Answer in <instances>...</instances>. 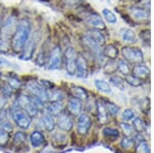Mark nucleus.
Returning a JSON list of instances; mask_svg holds the SVG:
<instances>
[{"label":"nucleus","mask_w":154,"mask_h":153,"mask_svg":"<svg viewBox=\"0 0 154 153\" xmlns=\"http://www.w3.org/2000/svg\"><path fill=\"white\" fill-rule=\"evenodd\" d=\"M29 141H30V144L33 148H38L42 146L45 142V137L44 135L42 134L40 130H34L30 134V137H29Z\"/></svg>","instance_id":"17"},{"label":"nucleus","mask_w":154,"mask_h":153,"mask_svg":"<svg viewBox=\"0 0 154 153\" xmlns=\"http://www.w3.org/2000/svg\"><path fill=\"white\" fill-rule=\"evenodd\" d=\"M11 47V43L4 39L0 38V53H6Z\"/></svg>","instance_id":"44"},{"label":"nucleus","mask_w":154,"mask_h":153,"mask_svg":"<svg viewBox=\"0 0 154 153\" xmlns=\"http://www.w3.org/2000/svg\"><path fill=\"white\" fill-rule=\"evenodd\" d=\"M7 85L11 87L12 90H19L22 86V82L16 76H8L7 77Z\"/></svg>","instance_id":"33"},{"label":"nucleus","mask_w":154,"mask_h":153,"mask_svg":"<svg viewBox=\"0 0 154 153\" xmlns=\"http://www.w3.org/2000/svg\"><path fill=\"white\" fill-rule=\"evenodd\" d=\"M95 85H96L97 90H100V92H102V93H110L111 92H112L110 84H109L107 81L103 80V79H96L95 80Z\"/></svg>","instance_id":"28"},{"label":"nucleus","mask_w":154,"mask_h":153,"mask_svg":"<svg viewBox=\"0 0 154 153\" xmlns=\"http://www.w3.org/2000/svg\"><path fill=\"white\" fill-rule=\"evenodd\" d=\"M35 44H36V42L34 41V36L32 35V33H31L29 40L27 41L23 51H22L21 55H20V59H21V60H24V61L30 60V59L32 58V56H33L34 50H35Z\"/></svg>","instance_id":"11"},{"label":"nucleus","mask_w":154,"mask_h":153,"mask_svg":"<svg viewBox=\"0 0 154 153\" xmlns=\"http://www.w3.org/2000/svg\"><path fill=\"white\" fill-rule=\"evenodd\" d=\"M6 102H7V98L1 93H0V108H3L4 105L6 104Z\"/></svg>","instance_id":"47"},{"label":"nucleus","mask_w":154,"mask_h":153,"mask_svg":"<svg viewBox=\"0 0 154 153\" xmlns=\"http://www.w3.org/2000/svg\"><path fill=\"white\" fill-rule=\"evenodd\" d=\"M86 34L91 37V39H93L94 41L97 43V44H99V45L101 46H103L104 44L106 43V39H105V36L103 35V33L100 31V30H97V29H93V30H89L86 32Z\"/></svg>","instance_id":"22"},{"label":"nucleus","mask_w":154,"mask_h":153,"mask_svg":"<svg viewBox=\"0 0 154 153\" xmlns=\"http://www.w3.org/2000/svg\"><path fill=\"white\" fill-rule=\"evenodd\" d=\"M76 57H77V54L75 53V49L72 47V46H68V47H66L65 53H64V60H65L66 71L70 76L75 75Z\"/></svg>","instance_id":"6"},{"label":"nucleus","mask_w":154,"mask_h":153,"mask_svg":"<svg viewBox=\"0 0 154 153\" xmlns=\"http://www.w3.org/2000/svg\"><path fill=\"white\" fill-rule=\"evenodd\" d=\"M64 99H65V93H63V90H54V88L48 90V102H54V101L63 102Z\"/></svg>","instance_id":"27"},{"label":"nucleus","mask_w":154,"mask_h":153,"mask_svg":"<svg viewBox=\"0 0 154 153\" xmlns=\"http://www.w3.org/2000/svg\"><path fill=\"white\" fill-rule=\"evenodd\" d=\"M11 90L12 88L11 87H9L8 85H5L3 88H2V90H1V93H3L5 97L8 99L9 97H11Z\"/></svg>","instance_id":"46"},{"label":"nucleus","mask_w":154,"mask_h":153,"mask_svg":"<svg viewBox=\"0 0 154 153\" xmlns=\"http://www.w3.org/2000/svg\"><path fill=\"white\" fill-rule=\"evenodd\" d=\"M31 35V24L27 19L17 23V28L11 39V46L14 53H22Z\"/></svg>","instance_id":"1"},{"label":"nucleus","mask_w":154,"mask_h":153,"mask_svg":"<svg viewBox=\"0 0 154 153\" xmlns=\"http://www.w3.org/2000/svg\"><path fill=\"white\" fill-rule=\"evenodd\" d=\"M102 55L106 57V58H108L109 60H116L118 58V49L113 44H108L102 50Z\"/></svg>","instance_id":"24"},{"label":"nucleus","mask_w":154,"mask_h":153,"mask_svg":"<svg viewBox=\"0 0 154 153\" xmlns=\"http://www.w3.org/2000/svg\"><path fill=\"white\" fill-rule=\"evenodd\" d=\"M0 129L6 130L8 133L12 130V125L11 120H9L8 112L5 109H2V111L0 112Z\"/></svg>","instance_id":"21"},{"label":"nucleus","mask_w":154,"mask_h":153,"mask_svg":"<svg viewBox=\"0 0 154 153\" xmlns=\"http://www.w3.org/2000/svg\"><path fill=\"white\" fill-rule=\"evenodd\" d=\"M135 118V112H134L131 109H125L122 112V115H121V119L123 121H130V120H133Z\"/></svg>","instance_id":"40"},{"label":"nucleus","mask_w":154,"mask_h":153,"mask_svg":"<svg viewBox=\"0 0 154 153\" xmlns=\"http://www.w3.org/2000/svg\"><path fill=\"white\" fill-rule=\"evenodd\" d=\"M26 87L31 96L39 98L44 103L48 102V90L44 88L38 81H29L27 82Z\"/></svg>","instance_id":"5"},{"label":"nucleus","mask_w":154,"mask_h":153,"mask_svg":"<svg viewBox=\"0 0 154 153\" xmlns=\"http://www.w3.org/2000/svg\"><path fill=\"white\" fill-rule=\"evenodd\" d=\"M14 140V143H16V144H19V145L24 144V143L27 141V136L24 132H21V130H20V132L16 133Z\"/></svg>","instance_id":"37"},{"label":"nucleus","mask_w":154,"mask_h":153,"mask_svg":"<svg viewBox=\"0 0 154 153\" xmlns=\"http://www.w3.org/2000/svg\"><path fill=\"white\" fill-rule=\"evenodd\" d=\"M9 141V133L0 129V146H5Z\"/></svg>","instance_id":"39"},{"label":"nucleus","mask_w":154,"mask_h":153,"mask_svg":"<svg viewBox=\"0 0 154 153\" xmlns=\"http://www.w3.org/2000/svg\"><path fill=\"white\" fill-rule=\"evenodd\" d=\"M51 140H53L54 145L57 147H64V146H66L67 143H68L66 135L63 134L62 132L56 133V134L53 136V139Z\"/></svg>","instance_id":"26"},{"label":"nucleus","mask_w":154,"mask_h":153,"mask_svg":"<svg viewBox=\"0 0 154 153\" xmlns=\"http://www.w3.org/2000/svg\"><path fill=\"white\" fill-rule=\"evenodd\" d=\"M119 125H120V129L122 130V132H123V134L125 135V137H130L131 135V133H133V127H131V125H130L126 122H121Z\"/></svg>","instance_id":"42"},{"label":"nucleus","mask_w":154,"mask_h":153,"mask_svg":"<svg viewBox=\"0 0 154 153\" xmlns=\"http://www.w3.org/2000/svg\"><path fill=\"white\" fill-rule=\"evenodd\" d=\"M40 121L42 123V127H44V130L48 132H53L56 127V117L54 115H51V113L46 112L45 110L43 111V113L41 114Z\"/></svg>","instance_id":"12"},{"label":"nucleus","mask_w":154,"mask_h":153,"mask_svg":"<svg viewBox=\"0 0 154 153\" xmlns=\"http://www.w3.org/2000/svg\"><path fill=\"white\" fill-rule=\"evenodd\" d=\"M14 64L11 63V61L6 60L5 58L0 56V67H14Z\"/></svg>","instance_id":"45"},{"label":"nucleus","mask_w":154,"mask_h":153,"mask_svg":"<svg viewBox=\"0 0 154 153\" xmlns=\"http://www.w3.org/2000/svg\"><path fill=\"white\" fill-rule=\"evenodd\" d=\"M125 82L128 83L131 86H140L142 84V82H141V79H139L138 77H136L135 75H133V74H128V75H125Z\"/></svg>","instance_id":"34"},{"label":"nucleus","mask_w":154,"mask_h":153,"mask_svg":"<svg viewBox=\"0 0 154 153\" xmlns=\"http://www.w3.org/2000/svg\"><path fill=\"white\" fill-rule=\"evenodd\" d=\"M71 95H72V97L78 99V100H80V101L88 100V90H86L85 88L81 87V86H74V87H72Z\"/></svg>","instance_id":"25"},{"label":"nucleus","mask_w":154,"mask_h":153,"mask_svg":"<svg viewBox=\"0 0 154 153\" xmlns=\"http://www.w3.org/2000/svg\"><path fill=\"white\" fill-rule=\"evenodd\" d=\"M75 75L79 78H86L88 75V68L84 57L78 54L76 57V71Z\"/></svg>","instance_id":"10"},{"label":"nucleus","mask_w":154,"mask_h":153,"mask_svg":"<svg viewBox=\"0 0 154 153\" xmlns=\"http://www.w3.org/2000/svg\"><path fill=\"white\" fill-rule=\"evenodd\" d=\"M44 110L46 112L51 113V115H54V117H57L58 115L61 114L64 110V106L63 102L61 101H54V102H48V105H45Z\"/></svg>","instance_id":"16"},{"label":"nucleus","mask_w":154,"mask_h":153,"mask_svg":"<svg viewBox=\"0 0 154 153\" xmlns=\"http://www.w3.org/2000/svg\"><path fill=\"white\" fill-rule=\"evenodd\" d=\"M103 134L105 137H107L108 139H111V140H114L119 137V132L117 130L112 129V127H106V129H104Z\"/></svg>","instance_id":"35"},{"label":"nucleus","mask_w":154,"mask_h":153,"mask_svg":"<svg viewBox=\"0 0 154 153\" xmlns=\"http://www.w3.org/2000/svg\"><path fill=\"white\" fill-rule=\"evenodd\" d=\"M11 116L17 123V125L23 130L29 129L32 123V117L24 109H22L16 104H14V106L11 108Z\"/></svg>","instance_id":"2"},{"label":"nucleus","mask_w":154,"mask_h":153,"mask_svg":"<svg viewBox=\"0 0 154 153\" xmlns=\"http://www.w3.org/2000/svg\"><path fill=\"white\" fill-rule=\"evenodd\" d=\"M86 23L91 27H93L94 29H97V30H103V29H105V23H104L103 19L97 14H89L88 18H86Z\"/></svg>","instance_id":"18"},{"label":"nucleus","mask_w":154,"mask_h":153,"mask_svg":"<svg viewBox=\"0 0 154 153\" xmlns=\"http://www.w3.org/2000/svg\"><path fill=\"white\" fill-rule=\"evenodd\" d=\"M67 3L69 4H73V5H75V4H78L79 2L81 1V0H66Z\"/></svg>","instance_id":"48"},{"label":"nucleus","mask_w":154,"mask_h":153,"mask_svg":"<svg viewBox=\"0 0 154 153\" xmlns=\"http://www.w3.org/2000/svg\"><path fill=\"white\" fill-rule=\"evenodd\" d=\"M117 71V62L116 60H109V62H107L106 65L104 66V72L107 75H112Z\"/></svg>","instance_id":"30"},{"label":"nucleus","mask_w":154,"mask_h":153,"mask_svg":"<svg viewBox=\"0 0 154 153\" xmlns=\"http://www.w3.org/2000/svg\"><path fill=\"white\" fill-rule=\"evenodd\" d=\"M137 153H150V148L146 142H142L137 147Z\"/></svg>","instance_id":"43"},{"label":"nucleus","mask_w":154,"mask_h":153,"mask_svg":"<svg viewBox=\"0 0 154 153\" xmlns=\"http://www.w3.org/2000/svg\"><path fill=\"white\" fill-rule=\"evenodd\" d=\"M0 90H1V85H0Z\"/></svg>","instance_id":"50"},{"label":"nucleus","mask_w":154,"mask_h":153,"mask_svg":"<svg viewBox=\"0 0 154 153\" xmlns=\"http://www.w3.org/2000/svg\"><path fill=\"white\" fill-rule=\"evenodd\" d=\"M16 28H17L16 20L12 18V17L7 18L1 25L0 38L4 39V40H6V41H9L11 39L12 35H14V31H16Z\"/></svg>","instance_id":"7"},{"label":"nucleus","mask_w":154,"mask_h":153,"mask_svg":"<svg viewBox=\"0 0 154 153\" xmlns=\"http://www.w3.org/2000/svg\"><path fill=\"white\" fill-rule=\"evenodd\" d=\"M93 121H91V118L88 116L85 113H80L77 118L76 122V127L77 132L79 135H85L88 134V132L91 130Z\"/></svg>","instance_id":"9"},{"label":"nucleus","mask_w":154,"mask_h":153,"mask_svg":"<svg viewBox=\"0 0 154 153\" xmlns=\"http://www.w3.org/2000/svg\"><path fill=\"white\" fill-rule=\"evenodd\" d=\"M121 54L125 60L128 63L133 64H141L144 61V55L143 51L138 47L134 46H125L121 49Z\"/></svg>","instance_id":"3"},{"label":"nucleus","mask_w":154,"mask_h":153,"mask_svg":"<svg viewBox=\"0 0 154 153\" xmlns=\"http://www.w3.org/2000/svg\"><path fill=\"white\" fill-rule=\"evenodd\" d=\"M117 70L120 73H122L123 75L130 74L131 68H130V65H128V62H126L125 60H119L117 63Z\"/></svg>","instance_id":"32"},{"label":"nucleus","mask_w":154,"mask_h":153,"mask_svg":"<svg viewBox=\"0 0 154 153\" xmlns=\"http://www.w3.org/2000/svg\"><path fill=\"white\" fill-rule=\"evenodd\" d=\"M131 17L136 21H148L150 18L149 11L144 7H133L130 11Z\"/></svg>","instance_id":"15"},{"label":"nucleus","mask_w":154,"mask_h":153,"mask_svg":"<svg viewBox=\"0 0 154 153\" xmlns=\"http://www.w3.org/2000/svg\"><path fill=\"white\" fill-rule=\"evenodd\" d=\"M82 43L89 51H91V53L94 54V55H96V56L102 55L101 46L99 45V44H97L86 33L82 36Z\"/></svg>","instance_id":"14"},{"label":"nucleus","mask_w":154,"mask_h":153,"mask_svg":"<svg viewBox=\"0 0 154 153\" xmlns=\"http://www.w3.org/2000/svg\"><path fill=\"white\" fill-rule=\"evenodd\" d=\"M134 129L138 133H142L145 130V124H144V121L141 118L137 117L134 119Z\"/></svg>","instance_id":"38"},{"label":"nucleus","mask_w":154,"mask_h":153,"mask_svg":"<svg viewBox=\"0 0 154 153\" xmlns=\"http://www.w3.org/2000/svg\"><path fill=\"white\" fill-rule=\"evenodd\" d=\"M104 104H105V107H106V109H107V112H108L109 114L113 115V116H115V115L118 114L119 107H118L117 105H115L112 102H108V101L104 103Z\"/></svg>","instance_id":"36"},{"label":"nucleus","mask_w":154,"mask_h":153,"mask_svg":"<svg viewBox=\"0 0 154 153\" xmlns=\"http://www.w3.org/2000/svg\"><path fill=\"white\" fill-rule=\"evenodd\" d=\"M67 110L69 111L70 114L78 116V115L81 113V111H82V104H81V101L76 98H74V97H70L68 100V103H67Z\"/></svg>","instance_id":"13"},{"label":"nucleus","mask_w":154,"mask_h":153,"mask_svg":"<svg viewBox=\"0 0 154 153\" xmlns=\"http://www.w3.org/2000/svg\"><path fill=\"white\" fill-rule=\"evenodd\" d=\"M133 75H135L136 77H138L139 79H147L150 75V70L146 65L144 64H137L135 67L133 68Z\"/></svg>","instance_id":"19"},{"label":"nucleus","mask_w":154,"mask_h":153,"mask_svg":"<svg viewBox=\"0 0 154 153\" xmlns=\"http://www.w3.org/2000/svg\"><path fill=\"white\" fill-rule=\"evenodd\" d=\"M110 82L112 83L114 86H116L119 90H123L125 84V80L119 75H112L110 77Z\"/></svg>","instance_id":"31"},{"label":"nucleus","mask_w":154,"mask_h":153,"mask_svg":"<svg viewBox=\"0 0 154 153\" xmlns=\"http://www.w3.org/2000/svg\"><path fill=\"white\" fill-rule=\"evenodd\" d=\"M120 37L125 42L128 43H136L137 36L131 29L130 28H122L120 30Z\"/></svg>","instance_id":"23"},{"label":"nucleus","mask_w":154,"mask_h":153,"mask_svg":"<svg viewBox=\"0 0 154 153\" xmlns=\"http://www.w3.org/2000/svg\"><path fill=\"white\" fill-rule=\"evenodd\" d=\"M102 14H103V18L105 19V21L107 23L116 24V22H117V18H116L115 14H114L112 11H110V9L104 8L103 11H102Z\"/></svg>","instance_id":"29"},{"label":"nucleus","mask_w":154,"mask_h":153,"mask_svg":"<svg viewBox=\"0 0 154 153\" xmlns=\"http://www.w3.org/2000/svg\"><path fill=\"white\" fill-rule=\"evenodd\" d=\"M97 114H98V118L99 121L102 124H105L108 121V115L109 113L107 112V109L105 107V104H104L102 101H97Z\"/></svg>","instance_id":"20"},{"label":"nucleus","mask_w":154,"mask_h":153,"mask_svg":"<svg viewBox=\"0 0 154 153\" xmlns=\"http://www.w3.org/2000/svg\"><path fill=\"white\" fill-rule=\"evenodd\" d=\"M120 145H121V147L125 148V149H131V148H133L134 145H135V141L128 137H125L122 139V141H121Z\"/></svg>","instance_id":"41"},{"label":"nucleus","mask_w":154,"mask_h":153,"mask_svg":"<svg viewBox=\"0 0 154 153\" xmlns=\"http://www.w3.org/2000/svg\"><path fill=\"white\" fill-rule=\"evenodd\" d=\"M125 1H130V0H125Z\"/></svg>","instance_id":"51"},{"label":"nucleus","mask_w":154,"mask_h":153,"mask_svg":"<svg viewBox=\"0 0 154 153\" xmlns=\"http://www.w3.org/2000/svg\"><path fill=\"white\" fill-rule=\"evenodd\" d=\"M1 25H2V22H1V20H0V29H1Z\"/></svg>","instance_id":"49"},{"label":"nucleus","mask_w":154,"mask_h":153,"mask_svg":"<svg viewBox=\"0 0 154 153\" xmlns=\"http://www.w3.org/2000/svg\"><path fill=\"white\" fill-rule=\"evenodd\" d=\"M56 124L62 132H70L73 129L74 121L70 114L63 111L61 114L56 117Z\"/></svg>","instance_id":"8"},{"label":"nucleus","mask_w":154,"mask_h":153,"mask_svg":"<svg viewBox=\"0 0 154 153\" xmlns=\"http://www.w3.org/2000/svg\"><path fill=\"white\" fill-rule=\"evenodd\" d=\"M63 63V53L59 45H56L51 49L46 62V68L48 70H59L62 67Z\"/></svg>","instance_id":"4"}]
</instances>
